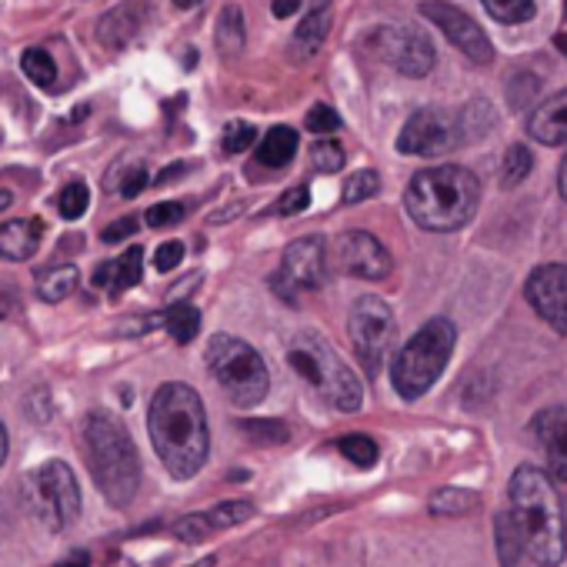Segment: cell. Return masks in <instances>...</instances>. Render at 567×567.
Here are the masks:
<instances>
[{"label":"cell","mask_w":567,"mask_h":567,"mask_svg":"<svg viewBox=\"0 0 567 567\" xmlns=\"http://www.w3.org/2000/svg\"><path fill=\"white\" fill-rule=\"evenodd\" d=\"M147 427L154 451L161 464L171 471V477L187 481L194 477L210 451V434H207V411L200 394L190 384L171 381L157 388L151 411H147Z\"/></svg>","instance_id":"obj_1"},{"label":"cell","mask_w":567,"mask_h":567,"mask_svg":"<svg viewBox=\"0 0 567 567\" xmlns=\"http://www.w3.org/2000/svg\"><path fill=\"white\" fill-rule=\"evenodd\" d=\"M511 524L524 554L540 567H557L567 550V520L554 477L540 467H517L511 477Z\"/></svg>","instance_id":"obj_2"},{"label":"cell","mask_w":567,"mask_h":567,"mask_svg":"<svg viewBox=\"0 0 567 567\" xmlns=\"http://www.w3.org/2000/svg\"><path fill=\"white\" fill-rule=\"evenodd\" d=\"M481 200V184L467 167L441 164L414 174L404 194V207L411 220L434 234H451L464 227Z\"/></svg>","instance_id":"obj_3"},{"label":"cell","mask_w":567,"mask_h":567,"mask_svg":"<svg viewBox=\"0 0 567 567\" xmlns=\"http://www.w3.org/2000/svg\"><path fill=\"white\" fill-rule=\"evenodd\" d=\"M84 451L101 494L114 507H127L141 487V457L124 424L104 411H94L84 421Z\"/></svg>","instance_id":"obj_4"},{"label":"cell","mask_w":567,"mask_h":567,"mask_svg":"<svg viewBox=\"0 0 567 567\" xmlns=\"http://www.w3.org/2000/svg\"><path fill=\"white\" fill-rule=\"evenodd\" d=\"M288 364L298 371V378H305L331 408L354 414L364 404V388L358 381V374L338 358V351L331 348V341H324L315 331H305L291 341L288 351Z\"/></svg>","instance_id":"obj_5"},{"label":"cell","mask_w":567,"mask_h":567,"mask_svg":"<svg viewBox=\"0 0 567 567\" xmlns=\"http://www.w3.org/2000/svg\"><path fill=\"white\" fill-rule=\"evenodd\" d=\"M457 344V328L447 318H434L427 321L398 354L391 364V378H394V391L404 401H417L424 398L437 378L444 374L451 351Z\"/></svg>","instance_id":"obj_6"},{"label":"cell","mask_w":567,"mask_h":567,"mask_svg":"<svg viewBox=\"0 0 567 567\" xmlns=\"http://www.w3.org/2000/svg\"><path fill=\"white\" fill-rule=\"evenodd\" d=\"M207 368L237 408H254L267 398L270 374L264 358L240 338L214 334L207 344Z\"/></svg>","instance_id":"obj_7"},{"label":"cell","mask_w":567,"mask_h":567,"mask_svg":"<svg viewBox=\"0 0 567 567\" xmlns=\"http://www.w3.org/2000/svg\"><path fill=\"white\" fill-rule=\"evenodd\" d=\"M28 504L48 530H68L81 514V487L74 481V471L64 461L41 464L28 477Z\"/></svg>","instance_id":"obj_8"},{"label":"cell","mask_w":567,"mask_h":567,"mask_svg":"<svg viewBox=\"0 0 567 567\" xmlns=\"http://www.w3.org/2000/svg\"><path fill=\"white\" fill-rule=\"evenodd\" d=\"M348 334H351V344H354V354H358L364 374L378 378L384 361H388V354H391V348H394V334H398L394 311L381 298L364 295L351 308Z\"/></svg>","instance_id":"obj_9"},{"label":"cell","mask_w":567,"mask_h":567,"mask_svg":"<svg viewBox=\"0 0 567 567\" xmlns=\"http://www.w3.org/2000/svg\"><path fill=\"white\" fill-rule=\"evenodd\" d=\"M467 141H471V134H467L464 114L424 107V111L411 114V121L404 124V131L398 137V151L414 154V157H441V154L457 151Z\"/></svg>","instance_id":"obj_10"},{"label":"cell","mask_w":567,"mask_h":567,"mask_svg":"<svg viewBox=\"0 0 567 567\" xmlns=\"http://www.w3.org/2000/svg\"><path fill=\"white\" fill-rule=\"evenodd\" d=\"M324 277H328V244H324V237L311 234V237L288 244V250H284V257H280V267L270 280V288L284 301H295L298 295L321 291Z\"/></svg>","instance_id":"obj_11"},{"label":"cell","mask_w":567,"mask_h":567,"mask_svg":"<svg viewBox=\"0 0 567 567\" xmlns=\"http://www.w3.org/2000/svg\"><path fill=\"white\" fill-rule=\"evenodd\" d=\"M368 48L404 78H427L437 61L431 41L414 24H384L368 34Z\"/></svg>","instance_id":"obj_12"},{"label":"cell","mask_w":567,"mask_h":567,"mask_svg":"<svg viewBox=\"0 0 567 567\" xmlns=\"http://www.w3.org/2000/svg\"><path fill=\"white\" fill-rule=\"evenodd\" d=\"M421 14L434 24V28H441V34L467 58V61H474V64H491L494 61V48H491V41H487V34L477 28V21L471 18V14H464L461 8H454V4H444V0H424L421 4Z\"/></svg>","instance_id":"obj_13"},{"label":"cell","mask_w":567,"mask_h":567,"mask_svg":"<svg viewBox=\"0 0 567 567\" xmlns=\"http://www.w3.org/2000/svg\"><path fill=\"white\" fill-rule=\"evenodd\" d=\"M524 295L557 334H567V264L537 267L524 284Z\"/></svg>","instance_id":"obj_14"},{"label":"cell","mask_w":567,"mask_h":567,"mask_svg":"<svg viewBox=\"0 0 567 567\" xmlns=\"http://www.w3.org/2000/svg\"><path fill=\"white\" fill-rule=\"evenodd\" d=\"M338 264L344 274L364 277V280H381L394 267L388 247L368 230H348L338 237Z\"/></svg>","instance_id":"obj_15"},{"label":"cell","mask_w":567,"mask_h":567,"mask_svg":"<svg viewBox=\"0 0 567 567\" xmlns=\"http://www.w3.org/2000/svg\"><path fill=\"white\" fill-rule=\"evenodd\" d=\"M530 427L547 454L550 477L567 484V408H544L530 421Z\"/></svg>","instance_id":"obj_16"},{"label":"cell","mask_w":567,"mask_h":567,"mask_svg":"<svg viewBox=\"0 0 567 567\" xmlns=\"http://www.w3.org/2000/svg\"><path fill=\"white\" fill-rule=\"evenodd\" d=\"M147 18H151V8L144 4V0H124L121 8H114V11H107L101 18L97 38H101L104 48L121 51V48H127V44H134L141 38Z\"/></svg>","instance_id":"obj_17"},{"label":"cell","mask_w":567,"mask_h":567,"mask_svg":"<svg viewBox=\"0 0 567 567\" xmlns=\"http://www.w3.org/2000/svg\"><path fill=\"white\" fill-rule=\"evenodd\" d=\"M527 134L537 141V144H547V147H557L567 141V91L547 97L527 121Z\"/></svg>","instance_id":"obj_18"},{"label":"cell","mask_w":567,"mask_h":567,"mask_svg":"<svg viewBox=\"0 0 567 567\" xmlns=\"http://www.w3.org/2000/svg\"><path fill=\"white\" fill-rule=\"evenodd\" d=\"M44 237V220L41 217H24V220H8L0 224V257L4 260H28L38 254Z\"/></svg>","instance_id":"obj_19"},{"label":"cell","mask_w":567,"mask_h":567,"mask_svg":"<svg viewBox=\"0 0 567 567\" xmlns=\"http://www.w3.org/2000/svg\"><path fill=\"white\" fill-rule=\"evenodd\" d=\"M141 267H144V250L134 244L124 250V257L111 260V264H101L97 274H94V288H104L111 295H124L131 291L134 284L141 280Z\"/></svg>","instance_id":"obj_20"},{"label":"cell","mask_w":567,"mask_h":567,"mask_svg":"<svg viewBox=\"0 0 567 567\" xmlns=\"http://www.w3.org/2000/svg\"><path fill=\"white\" fill-rule=\"evenodd\" d=\"M328 31H331V8H328V0H318V4L308 11V18L295 31V54L301 61L305 58H315L324 48Z\"/></svg>","instance_id":"obj_21"},{"label":"cell","mask_w":567,"mask_h":567,"mask_svg":"<svg viewBox=\"0 0 567 567\" xmlns=\"http://www.w3.org/2000/svg\"><path fill=\"white\" fill-rule=\"evenodd\" d=\"M298 154V131L295 127H270V134L257 147V164L264 167H288Z\"/></svg>","instance_id":"obj_22"},{"label":"cell","mask_w":567,"mask_h":567,"mask_svg":"<svg viewBox=\"0 0 567 567\" xmlns=\"http://www.w3.org/2000/svg\"><path fill=\"white\" fill-rule=\"evenodd\" d=\"M74 288H78V267L74 264H58V267H48L38 274V295L48 305L64 301Z\"/></svg>","instance_id":"obj_23"},{"label":"cell","mask_w":567,"mask_h":567,"mask_svg":"<svg viewBox=\"0 0 567 567\" xmlns=\"http://www.w3.org/2000/svg\"><path fill=\"white\" fill-rule=\"evenodd\" d=\"M217 48L224 58H240L247 48V31H244V14L237 8H224V14L217 18Z\"/></svg>","instance_id":"obj_24"},{"label":"cell","mask_w":567,"mask_h":567,"mask_svg":"<svg viewBox=\"0 0 567 567\" xmlns=\"http://www.w3.org/2000/svg\"><path fill=\"white\" fill-rule=\"evenodd\" d=\"M164 328L171 331V338L177 344H190L200 331V311L190 308V305H174L167 315H164Z\"/></svg>","instance_id":"obj_25"},{"label":"cell","mask_w":567,"mask_h":567,"mask_svg":"<svg viewBox=\"0 0 567 567\" xmlns=\"http://www.w3.org/2000/svg\"><path fill=\"white\" fill-rule=\"evenodd\" d=\"M21 71L28 74V81L31 84H38V87H54V81H58V64H54V58L44 51V48H31V51H24V58H21Z\"/></svg>","instance_id":"obj_26"},{"label":"cell","mask_w":567,"mask_h":567,"mask_svg":"<svg viewBox=\"0 0 567 567\" xmlns=\"http://www.w3.org/2000/svg\"><path fill=\"white\" fill-rule=\"evenodd\" d=\"M481 4L501 24H524L537 11V0H481Z\"/></svg>","instance_id":"obj_27"},{"label":"cell","mask_w":567,"mask_h":567,"mask_svg":"<svg viewBox=\"0 0 567 567\" xmlns=\"http://www.w3.org/2000/svg\"><path fill=\"white\" fill-rule=\"evenodd\" d=\"M477 504H481V497L474 491H464V487H444L431 497L434 514H471Z\"/></svg>","instance_id":"obj_28"},{"label":"cell","mask_w":567,"mask_h":567,"mask_svg":"<svg viewBox=\"0 0 567 567\" xmlns=\"http://www.w3.org/2000/svg\"><path fill=\"white\" fill-rule=\"evenodd\" d=\"M534 167V157L524 144H511L507 154H504V167H501V184L504 187H517Z\"/></svg>","instance_id":"obj_29"},{"label":"cell","mask_w":567,"mask_h":567,"mask_svg":"<svg viewBox=\"0 0 567 567\" xmlns=\"http://www.w3.org/2000/svg\"><path fill=\"white\" fill-rule=\"evenodd\" d=\"M250 514H254V504H247V501H224V504H217V507L204 511V517H207V527H210V530L234 527V524L247 520Z\"/></svg>","instance_id":"obj_30"},{"label":"cell","mask_w":567,"mask_h":567,"mask_svg":"<svg viewBox=\"0 0 567 567\" xmlns=\"http://www.w3.org/2000/svg\"><path fill=\"white\" fill-rule=\"evenodd\" d=\"M338 451L354 464V467H374L378 464V444L368 434H351L338 441Z\"/></svg>","instance_id":"obj_31"},{"label":"cell","mask_w":567,"mask_h":567,"mask_svg":"<svg viewBox=\"0 0 567 567\" xmlns=\"http://www.w3.org/2000/svg\"><path fill=\"white\" fill-rule=\"evenodd\" d=\"M378 190H381V177H378L374 171H358V174H351L348 184H344V204L371 200Z\"/></svg>","instance_id":"obj_32"},{"label":"cell","mask_w":567,"mask_h":567,"mask_svg":"<svg viewBox=\"0 0 567 567\" xmlns=\"http://www.w3.org/2000/svg\"><path fill=\"white\" fill-rule=\"evenodd\" d=\"M61 214L68 217V220H78V217H84V210H87V204H91V190H87V184L84 181H74V184H68L64 190H61Z\"/></svg>","instance_id":"obj_33"},{"label":"cell","mask_w":567,"mask_h":567,"mask_svg":"<svg viewBox=\"0 0 567 567\" xmlns=\"http://www.w3.org/2000/svg\"><path fill=\"white\" fill-rule=\"evenodd\" d=\"M311 161H315V167L318 171H324V174H334V171H341L344 167V147L341 144H334V141H318L315 147H311Z\"/></svg>","instance_id":"obj_34"},{"label":"cell","mask_w":567,"mask_h":567,"mask_svg":"<svg viewBox=\"0 0 567 567\" xmlns=\"http://www.w3.org/2000/svg\"><path fill=\"white\" fill-rule=\"evenodd\" d=\"M497 547H501L504 567H514V560H517V554H520L524 547H520V540H517V530H514V524H511V514H501V517H497Z\"/></svg>","instance_id":"obj_35"},{"label":"cell","mask_w":567,"mask_h":567,"mask_svg":"<svg viewBox=\"0 0 567 567\" xmlns=\"http://www.w3.org/2000/svg\"><path fill=\"white\" fill-rule=\"evenodd\" d=\"M254 141H257V127L247 121H230L224 131V151L227 154H244Z\"/></svg>","instance_id":"obj_36"},{"label":"cell","mask_w":567,"mask_h":567,"mask_svg":"<svg viewBox=\"0 0 567 567\" xmlns=\"http://www.w3.org/2000/svg\"><path fill=\"white\" fill-rule=\"evenodd\" d=\"M244 434L260 441V444H284L288 441V427H284L280 421H247Z\"/></svg>","instance_id":"obj_37"},{"label":"cell","mask_w":567,"mask_h":567,"mask_svg":"<svg viewBox=\"0 0 567 567\" xmlns=\"http://www.w3.org/2000/svg\"><path fill=\"white\" fill-rule=\"evenodd\" d=\"M305 124H308V131L311 134H334L338 127H341V117L328 107V104H315L311 111H308V117H305Z\"/></svg>","instance_id":"obj_38"},{"label":"cell","mask_w":567,"mask_h":567,"mask_svg":"<svg viewBox=\"0 0 567 567\" xmlns=\"http://www.w3.org/2000/svg\"><path fill=\"white\" fill-rule=\"evenodd\" d=\"M308 204H311V190L301 184V187H291V190H284L280 194V200L274 204V210L280 214V217H295V214H301V210H308Z\"/></svg>","instance_id":"obj_39"},{"label":"cell","mask_w":567,"mask_h":567,"mask_svg":"<svg viewBox=\"0 0 567 567\" xmlns=\"http://www.w3.org/2000/svg\"><path fill=\"white\" fill-rule=\"evenodd\" d=\"M174 534H177L181 540H187V544H197V540L210 537L214 530L207 527V517H204V514H187V517H181V520L174 524Z\"/></svg>","instance_id":"obj_40"},{"label":"cell","mask_w":567,"mask_h":567,"mask_svg":"<svg viewBox=\"0 0 567 567\" xmlns=\"http://www.w3.org/2000/svg\"><path fill=\"white\" fill-rule=\"evenodd\" d=\"M184 217V204H177V200H164V204H154L151 210H147V224L151 227H171V224H177Z\"/></svg>","instance_id":"obj_41"},{"label":"cell","mask_w":567,"mask_h":567,"mask_svg":"<svg viewBox=\"0 0 567 567\" xmlns=\"http://www.w3.org/2000/svg\"><path fill=\"white\" fill-rule=\"evenodd\" d=\"M181 260H184V244H181V240H167V244H161L157 254H154V267H157L161 274H164V270H174Z\"/></svg>","instance_id":"obj_42"},{"label":"cell","mask_w":567,"mask_h":567,"mask_svg":"<svg viewBox=\"0 0 567 567\" xmlns=\"http://www.w3.org/2000/svg\"><path fill=\"white\" fill-rule=\"evenodd\" d=\"M144 187H147V171L137 164V167H131V171L124 174V181H121V194H124V197H137Z\"/></svg>","instance_id":"obj_43"},{"label":"cell","mask_w":567,"mask_h":567,"mask_svg":"<svg viewBox=\"0 0 567 567\" xmlns=\"http://www.w3.org/2000/svg\"><path fill=\"white\" fill-rule=\"evenodd\" d=\"M137 230V217H121V220H114L111 227H104V240L107 244H117V240H124V237H131Z\"/></svg>","instance_id":"obj_44"},{"label":"cell","mask_w":567,"mask_h":567,"mask_svg":"<svg viewBox=\"0 0 567 567\" xmlns=\"http://www.w3.org/2000/svg\"><path fill=\"white\" fill-rule=\"evenodd\" d=\"M274 18H291V14H298V8H301V0H274Z\"/></svg>","instance_id":"obj_45"},{"label":"cell","mask_w":567,"mask_h":567,"mask_svg":"<svg viewBox=\"0 0 567 567\" xmlns=\"http://www.w3.org/2000/svg\"><path fill=\"white\" fill-rule=\"evenodd\" d=\"M58 567H91V554H87V550H74V554H68Z\"/></svg>","instance_id":"obj_46"},{"label":"cell","mask_w":567,"mask_h":567,"mask_svg":"<svg viewBox=\"0 0 567 567\" xmlns=\"http://www.w3.org/2000/svg\"><path fill=\"white\" fill-rule=\"evenodd\" d=\"M557 190H560V197L567 200V154H564V161H560V171H557Z\"/></svg>","instance_id":"obj_47"},{"label":"cell","mask_w":567,"mask_h":567,"mask_svg":"<svg viewBox=\"0 0 567 567\" xmlns=\"http://www.w3.org/2000/svg\"><path fill=\"white\" fill-rule=\"evenodd\" d=\"M8 447H11V441H8V427L0 424V467H4V461H8Z\"/></svg>","instance_id":"obj_48"},{"label":"cell","mask_w":567,"mask_h":567,"mask_svg":"<svg viewBox=\"0 0 567 567\" xmlns=\"http://www.w3.org/2000/svg\"><path fill=\"white\" fill-rule=\"evenodd\" d=\"M14 204V194L11 190H4V187H0V210H8Z\"/></svg>","instance_id":"obj_49"},{"label":"cell","mask_w":567,"mask_h":567,"mask_svg":"<svg viewBox=\"0 0 567 567\" xmlns=\"http://www.w3.org/2000/svg\"><path fill=\"white\" fill-rule=\"evenodd\" d=\"M554 44H557V51L567 58V34H557V38H554Z\"/></svg>","instance_id":"obj_50"},{"label":"cell","mask_w":567,"mask_h":567,"mask_svg":"<svg viewBox=\"0 0 567 567\" xmlns=\"http://www.w3.org/2000/svg\"><path fill=\"white\" fill-rule=\"evenodd\" d=\"M174 4H177L181 11H190V8H197V4H200V0H174Z\"/></svg>","instance_id":"obj_51"},{"label":"cell","mask_w":567,"mask_h":567,"mask_svg":"<svg viewBox=\"0 0 567 567\" xmlns=\"http://www.w3.org/2000/svg\"><path fill=\"white\" fill-rule=\"evenodd\" d=\"M8 315H11V301L0 295V318H8Z\"/></svg>","instance_id":"obj_52"},{"label":"cell","mask_w":567,"mask_h":567,"mask_svg":"<svg viewBox=\"0 0 567 567\" xmlns=\"http://www.w3.org/2000/svg\"><path fill=\"white\" fill-rule=\"evenodd\" d=\"M564 18H567V0H564Z\"/></svg>","instance_id":"obj_53"}]
</instances>
